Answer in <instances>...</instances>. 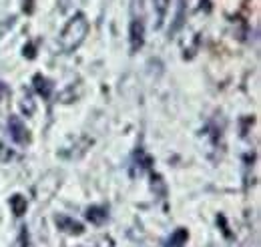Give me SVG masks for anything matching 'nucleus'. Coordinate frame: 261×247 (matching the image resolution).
Wrapping results in <instances>:
<instances>
[{
	"label": "nucleus",
	"instance_id": "1",
	"mask_svg": "<svg viewBox=\"0 0 261 247\" xmlns=\"http://www.w3.org/2000/svg\"><path fill=\"white\" fill-rule=\"evenodd\" d=\"M89 32V20L83 12H76L68 22L65 24V29L59 36V44L65 53H72L74 48H79L83 44V40L87 38Z\"/></svg>",
	"mask_w": 261,
	"mask_h": 247
},
{
	"label": "nucleus",
	"instance_id": "2",
	"mask_svg": "<svg viewBox=\"0 0 261 247\" xmlns=\"http://www.w3.org/2000/svg\"><path fill=\"white\" fill-rule=\"evenodd\" d=\"M129 42H130V53H137L143 42H145V24L141 18H133L129 27Z\"/></svg>",
	"mask_w": 261,
	"mask_h": 247
},
{
	"label": "nucleus",
	"instance_id": "3",
	"mask_svg": "<svg viewBox=\"0 0 261 247\" xmlns=\"http://www.w3.org/2000/svg\"><path fill=\"white\" fill-rule=\"evenodd\" d=\"M8 131H10V137H12L16 143H27V141H29L27 127H24V123H22L16 115H12V117L8 119Z\"/></svg>",
	"mask_w": 261,
	"mask_h": 247
},
{
	"label": "nucleus",
	"instance_id": "4",
	"mask_svg": "<svg viewBox=\"0 0 261 247\" xmlns=\"http://www.w3.org/2000/svg\"><path fill=\"white\" fill-rule=\"evenodd\" d=\"M169 6H171V0H155V12H157V27H161L169 12Z\"/></svg>",
	"mask_w": 261,
	"mask_h": 247
},
{
	"label": "nucleus",
	"instance_id": "5",
	"mask_svg": "<svg viewBox=\"0 0 261 247\" xmlns=\"http://www.w3.org/2000/svg\"><path fill=\"white\" fill-rule=\"evenodd\" d=\"M4 91H6V87H4L2 83H0V96H2V93H4Z\"/></svg>",
	"mask_w": 261,
	"mask_h": 247
}]
</instances>
